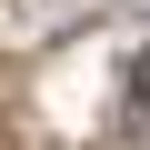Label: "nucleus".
<instances>
[{
    "label": "nucleus",
    "instance_id": "obj_1",
    "mask_svg": "<svg viewBox=\"0 0 150 150\" xmlns=\"http://www.w3.org/2000/svg\"><path fill=\"white\" fill-rule=\"evenodd\" d=\"M130 100H150V50H140V60H130Z\"/></svg>",
    "mask_w": 150,
    "mask_h": 150
}]
</instances>
